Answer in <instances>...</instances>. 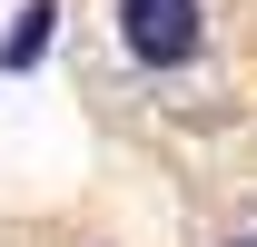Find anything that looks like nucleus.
<instances>
[{
	"label": "nucleus",
	"mask_w": 257,
	"mask_h": 247,
	"mask_svg": "<svg viewBox=\"0 0 257 247\" xmlns=\"http://www.w3.org/2000/svg\"><path fill=\"white\" fill-rule=\"evenodd\" d=\"M218 247H257V227H237V237H218Z\"/></svg>",
	"instance_id": "nucleus-3"
},
{
	"label": "nucleus",
	"mask_w": 257,
	"mask_h": 247,
	"mask_svg": "<svg viewBox=\"0 0 257 247\" xmlns=\"http://www.w3.org/2000/svg\"><path fill=\"white\" fill-rule=\"evenodd\" d=\"M40 50H50V0H40L30 20H20V30H10V50H0V60H10V69H30Z\"/></svg>",
	"instance_id": "nucleus-2"
},
{
	"label": "nucleus",
	"mask_w": 257,
	"mask_h": 247,
	"mask_svg": "<svg viewBox=\"0 0 257 247\" xmlns=\"http://www.w3.org/2000/svg\"><path fill=\"white\" fill-rule=\"evenodd\" d=\"M109 40L139 79L208 69V0H109Z\"/></svg>",
	"instance_id": "nucleus-1"
}]
</instances>
